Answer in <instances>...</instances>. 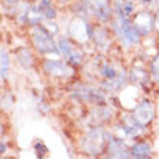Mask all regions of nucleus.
Segmentation results:
<instances>
[{"label":"nucleus","mask_w":159,"mask_h":159,"mask_svg":"<svg viewBox=\"0 0 159 159\" xmlns=\"http://www.w3.org/2000/svg\"><path fill=\"white\" fill-rule=\"evenodd\" d=\"M104 145V133L101 129H94L84 139V151L90 155H98L103 151Z\"/></svg>","instance_id":"f257e3e1"},{"label":"nucleus","mask_w":159,"mask_h":159,"mask_svg":"<svg viewBox=\"0 0 159 159\" xmlns=\"http://www.w3.org/2000/svg\"><path fill=\"white\" fill-rule=\"evenodd\" d=\"M133 117L140 123L142 126L149 125L153 117H155V109H153V104L151 101L143 100L140 104L134 106L133 109Z\"/></svg>","instance_id":"f03ea898"},{"label":"nucleus","mask_w":159,"mask_h":159,"mask_svg":"<svg viewBox=\"0 0 159 159\" xmlns=\"http://www.w3.org/2000/svg\"><path fill=\"white\" fill-rule=\"evenodd\" d=\"M130 151L120 139L110 138L107 143V159H129Z\"/></svg>","instance_id":"7ed1b4c3"},{"label":"nucleus","mask_w":159,"mask_h":159,"mask_svg":"<svg viewBox=\"0 0 159 159\" xmlns=\"http://www.w3.org/2000/svg\"><path fill=\"white\" fill-rule=\"evenodd\" d=\"M152 149L149 143L145 140H139L130 148V155L132 156H151Z\"/></svg>","instance_id":"20e7f679"},{"label":"nucleus","mask_w":159,"mask_h":159,"mask_svg":"<svg viewBox=\"0 0 159 159\" xmlns=\"http://www.w3.org/2000/svg\"><path fill=\"white\" fill-rule=\"evenodd\" d=\"M7 74V58L4 52H2V78H4Z\"/></svg>","instance_id":"39448f33"},{"label":"nucleus","mask_w":159,"mask_h":159,"mask_svg":"<svg viewBox=\"0 0 159 159\" xmlns=\"http://www.w3.org/2000/svg\"><path fill=\"white\" fill-rule=\"evenodd\" d=\"M133 159H152L151 156H132Z\"/></svg>","instance_id":"423d86ee"},{"label":"nucleus","mask_w":159,"mask_h":159,"mask_svg":"<svg viewBox=\"0 0 159 159\" xmlns=\"http://www.w3.org/2000/svg\"><path fill=\"white\" fill-rule=\"evenodd\" d=\"M0 149H2V153H4V151H6V145H3V143H2V146H0Z\"/></svg>","instance_id":"0eeeda50"}]
</instances>
